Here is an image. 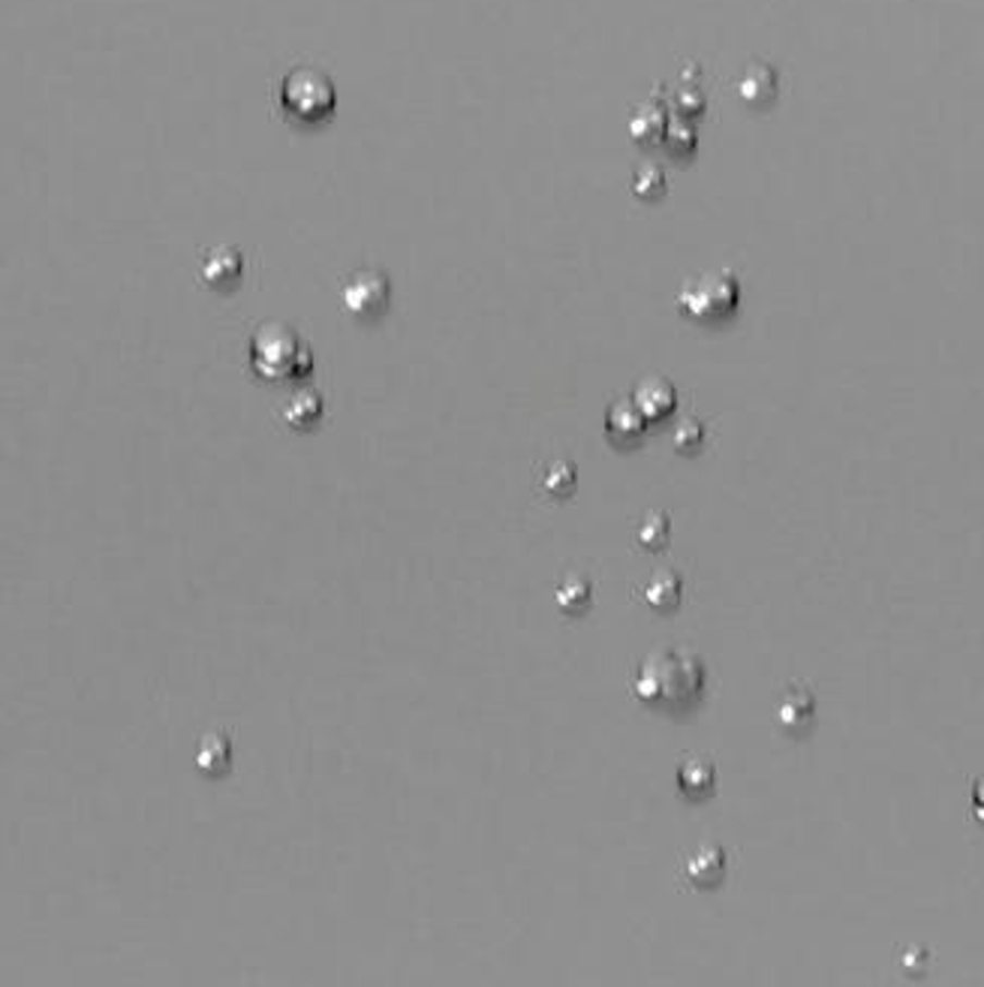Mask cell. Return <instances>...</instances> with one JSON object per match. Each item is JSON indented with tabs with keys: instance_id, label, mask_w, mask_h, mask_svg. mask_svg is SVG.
<instances>
[{
	"instance_id": "obj_9",
	"label": "cell",
	"mask_w": 984,
	"mask_h": 987,
	"mask_svg": "<svg viewBox=\"0 0 984 987\" xmlns=\"http://www.w3.org/2000/svg\"><path fill=\"white\" fill-rule=\"evenodd\" d=\"M684 876L696 888H714L716 883H723V876H726V849L716 847V843L696 847L687 855V861H684Z\"/></svg>"
},
{
	"instance_id": "obj_14",
	"label": "cell",
	"mask_w": 984,
	"mask_h": 987,
	"mask_svg": "<svg viewBox=\"0 0 984 987\" xmlns=\"http://www.w3.org/2000/svg\"><path fill=\"white\" fill-rule=\"evenodd\" d=\"M665 133H668V115H665V106L656 100L641 103L629 118V136L639 145H656L665 139Z\"/></svg>"
},
{
	"instance_id": "obj_15",
	"label": "cell",
	"mask_w": 984,
	"mask_h": 987,
	"mask_svg": "<svg viewBox=\"0 0 984 987\" xmlns=\"http://www.w3.org/2000/svg\"><path fill=\"white\" fill-rule=\"evenodd\" d=\"M232 765V741L223 731H208L196 747V768L208 777L226 774Z\"/></svg>"
},
{
	"instance_id": "obj_21",
	"label": "cell",
	"mask_w": 984,
	"mask_h": 987,
	"mask_svg": "<svg viewBox=\"0 0 984 987\" xmlns=\"http://www.w3.org/2000/svg\"><path fill=\"white\" fill-rule=\"evenodd\" d=\"M632 193L644 199V202H653V199H660L665 193V172L660 166H653V163H644V166L636 169V175H632Z\"/></svg>"
},
{
	"instance_id": "obj_16",
	"label": "cell",
	"mask_w": 984,
	"mask_h": 987,
	"mask_svg": "<svg viewBox=\"0 0 984 987\" xmlns=\"http://www.w3.org/2000/svg\"><path fill=\"white\" fill-rule=\"evenodd\" d=\"M554 600L561 605V612L566 615H585L593 603V581L588 576H581V572H569V576L563 578L561 584H557V593H554Z\"/></svg>"
},
{
	"instance_id": "obj_18",
	"label": "cell",
	"mask_w": 984,
	"mask_h": 987,
	"mask_svg": "<svg viewBox=\"0 0 984 987\" xmlns=\"http://www.w3.org/2000/svg\"><path fill=\"white\" fill-rule=\"evenodd\" d=\"M578 485V467L573 461H566V458H557V461H551L542 467V473H539V488L549 494V497H569Z\"/></svg>"
},
{
	"instance_id": "obj_7",
	"label": "cell",
	"mask_w": 984,
	"mask_h": 987,
	"mask_svg": "<svg viewBox=\"0 0 984 987\" xmlns=\"http://www.w3.org/2000/svg\"><path fill=\"white\" fill-rule=\"evenodd\" d=\"M648 419L641 416V410L636 407L632 398H614L605 407V436L612 440L614 446L629 449V446H639L644 434H648Z\"/></svg>"
},
{
	"instance_id": "obj_6",
	"label": "cell",
	"mask_w": 984,
	"mask_h": 987,
	"mask_svg": "<svg viewBox=\"0 0 984 987\" xmlns=\"http://www.w3.org/2000/svg\"><path fill=\"white\" fill-rule=\"evenodd\" d=\"M244 254L238 247H232V244H218V247H211V250H205L202 259H199V281L205 286H211V289H232V286H238L244 277Z\"/></svg>"
},
{
	"instance_id": "obj_8",
	"label": "cell",
	"mask_w": 984,
	"mask_h": 987,
	"mask_svg": "<svg viewBox=\"0 0 984 987\" xmlns=\"http://www.w3.org/2000/svg\"><path fill=\"white\" fill-rule=\"evenodd\" d=\"M632 400H636V407H639L641 416L648 422H665L672 412L678 410V388H675V383L668 377L651 373V377H644V380L636 383Z\"/></svg>"
},
{
	"instance_id": "obj_1",
	"label": "cell",
	"mask_w": 984,
	"mask_h": 987,
	"mask_svg": "<svg viewBox=\"0 0 984 987\" xmlns=\"http://www.w3.org/2000/svg\"><path fill=\"white\" fill-rule=\"evenodd\" d=\"M708 668L702 654L680 644H663L644 656L632 675V695L644 707L684 714L702 702Z\"/></svg>"
},
{
	"instance_id": "obj_20",
	"label": "cell",
	"mask_w": 984,
	"mask_h": 987,
	"mask_svg": "<svg viewBox=\"0 0 984 987\" xmlns=\"http://www.w3.org/2000/svg\"><path fill=\"white\" fill-rule=\"evenodd\" d=\"M704 440H708V428L699 416H684L672 431V446L680 455H696L704 446Z\"/></svg>"
},
{
	"instance_id": "obj_12",
	"label": "cell",
	"mask_w": 984,
	"mask_h": 987,
	"mask_svg": "<svg viewBox=\"0 0 984 987\" xmlns=\"http://www.w3.org/2000/svg\"><path fill=\"white\" fill-rule=\"evenodd\" d=\"M322 412H325V398H322L320 388L302 385L298 392H293L290 398L283 400L281 419L293 431H310L322 419Z\"/></svg>"
},
{
	"instance_id": "obj_4",
	"label": "cell",
	"mask_w": 984,
	"mask_h": 987,
	"mask_svg": "<svg viewBox=\"0 0 984 987\" xmlns=\"http://www.w3.org/2000/svg\"><path fill=\"white\" fill-rule=\"evenodd\" d=\"M278 103H281L283 115L295 121V124H322L329 121L337 106V90H334L332 78L310 70V66H298L290 70L278 85Z\"/></svg>"
},
{
	"instance_id": "obj_10",
	"label": "cell",
	"mask_w": 984,
	"mask_h": 987,
	"mask_svg": "<svg viewBox=\"0 0 984 987\" xmlns=\"http://www.w3.org/2000/svg\"><path fill=\"white\" fill-rule=\"evenodd\" d=\"M813 717H816V699H813V693L807 687H801V683H792L780 699V705H777V726L786 735H801V731L813 726Z\"/></svg>"
},
{
	"instance_id": "obj_11",
	"label": "cell",
	"mask_w": 984,
	"mask_h": 987,
	"mask_svg": "<svg viewBox=\"0 0 984 987\" xmlns=\"http://www.w3.org/2000/svg\"><path fill=\"white\" fill-rule=\"evenodd\" d=\"M641 600L648 608L653 612H660V615H668V612H675L684 600V578H680L678 569H656L651 572V578L641 584Z\"/></svg>"
},
{
	"instance_id": "obj_23",
	"label": "cell",
	"mask_w": 984,
	"mask_h": 987,
	"mask_svg": "<svg viewBox=\"0 0 984 987\" xmlns=\"http://www.w3.org/2000/svg\"><path fill=\"white\" fill-rule=\"evenodd\" d=\"M972 816L984 825V777L972 782Z\"/></svg>"
},
{
	"instance_id": "obj_19",
	"label": "cell",
	"mask_w": 984,
	"mask_h": 987,
	"mask_svg": "<svg viewBox=\"0 0 984 987\" xmlns=\"http://www.w3.org/2000/svg\"><path fill=\"white\" fill-rule=\"evenodd\" d=\"M777 94V73L771 66H753L741 78V97L750 106H765Z\"/></svg>"
},
{
	"instance_id": "obj_2",
	"label": "cell",
	"mask_w": 984,
	"mask_h": 987,
	"mask_svg": "<svg viewBox=\"0 0 984 987\" xmlns=\"http://www.w3.org/2000/svg\"><path fill=\"white\" fill-rule=\"evenodd\" d=\"M250 371L269 383H298L313 373V349L290 322H262L250 334Z\"/></svg>"
},
{
	"instance_id": "obj_5",
	"label": "cell",
	"mask_w": 984,
	"mask_h": 987,
	"mask_svg": "<svg viewBox=\"0 0 984 987\" xmlns=\"http://www.w3.org/2000/svg\"><path fill=\"white\" fill-rule=\"evenodd\" d=\"M392 305V281L383 269L353 271L341 286V310L358 322H377Z\"/></svg>"
},
{
	"instance_id": "obj_22",
	"label": "cell",
	"mask_w": 984,
	"mask_h": 987,
	"mask_svg": "<svg viewBox=\"0 0 984 987\" xmlns=\"http://www.w3.org/2000/svg\"><path fill=\"white\" fill-rule=\"evenodd\" d=\"M665 145H668V151L675 157H687L692 155V148H696V133L690 127H668L665 133Z\"/></svg>"
},
{
	"instance_id": "obj_17",
	"label": "cell",
	"mask_w": 984,
	"mask_h": 987,
	"mask_svg": "<svg viewBox=\"0 0 984 987\" xmlns=\"http://www.w3.org/2000/svg\"><path fill=\"white\" fill-rule=\"evenodd\" d=\"M672 536V518L665 509H651L639 518L636 525V545L641 552H663Z\"/></svg>"
},
{
	"instance_id": "obj_13",
	"label": "cell",
	"mask_w": 984,
	"mask_h": 987,
	"mask_svg": "<svg viewBox=\"0 0 984 987\" xmlns=\"http://www.w3.org/2000/svg\"><path fill=\"white\" fill-rule=\"evenodd\" d=\"M675 780H678L680 795L690 801H702V798L714 795L716 765L708 756H687L678 765Z\"/></svg>"
},
{
	"instance_id": "obj_3",
	"label": "cell",
	"mask_w": 984,
	"mask_h": 987,
	"mask_svg": "<svg viewBox=\"0 0 984 987\" xmlns=\"http://www.w3.org/2000/svg\"><path fill=\"white\" fill-rule=\"evenodd\" d=\"M680 317L702 325H719L741 308V281L731 269H714L692 274L680 283L675 295Z\"/></svg>"
}]
</instances>
